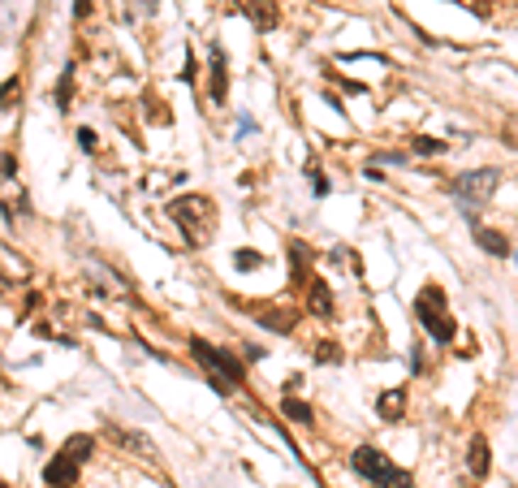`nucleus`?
I'll return each mask as SVG.
<instances>
[{"mask_svg":"<svg viewBox=\"0 0 518 488\" xmlns=\"http://www.w3.org/2000/svg\"><path fill=\"white\" fill-rule=\"evenodd\" d=\"M190 354L207 367V381H212V389L216 394H238L242 389V381H246V363L238 359V354H229V350H221V346H212V342H203V337H190Z\"/></svg>","mask_w":518,"mask_h":488,"instance_id":"obj_1","label":"nucleus"},{"mask_svg":"<svg viewBox=\"0 0 518 488\" xmlns=\"http://www.w3.org/2000/svg\"><path fill=\"white\" fill-rule=\"evenodd\" d=\"M169 216L182 225V234H186V246H207L212 242V234H216V207H212V199L207 195H182V199H173L169 203Z\"/></svg>","mask_w":518,"mask_h":488,"instance_id":"obj_2","label":"nucleus"},{"mask_svg":"<svg viewBox=\"0 0 518 488\" xmlns=\"http://www.w3.org/2000/svg\"><path fill=\"white\" fill-rule=\"evenodd\" d=\"M414 320H419L424 329L432 333L436 346H453L458 320L445 311V290H441V286H424V290H419V298H414Z\"/></svg>","mask_w":518,"mask_h":488,"instance_id":"obj_3","label":"nucleus"},{"mask_svg":"<svg viewBox=\"0 0 518 488\" xmlns=\"http://www.w3.org/2000/svg\"><path fill=\"white\" fill-rule=\"evenodd\" d=\"M497 186H501V169H471V173H462L449 190H453V199H458V207H462V216H466V221H480V207L497 195Z\"/></svg>","mask_w":518,"mask_h":488,"instance_id":"obj_4","label":"nucleus"},{"mask_svg":"<svg viewBox=\"0 0 518 488\" xmlns=\"http://www.w3.org/2000/svg\"><path fill=\"white\" fill-rule=\"evenodd\" d=\"M350 467L368 479V484H380V488H414L410 471L393 467V462L385 458V450H376V445H358V450L350 454Z\"/></svg>","mask_w":518,"mask_h":488,"instance_id":"obj_5","label":"nucleus"},{"mask_svg":"<svg viewBox=\"0 0 518 488\" xmlns=\"http://www.w3.org/2000/svg\"><path fill=\"white\" fill-rule=\"evenodd\" d=\"M78 471H82V462L70 458L65 450H57V454L48 458V467H43V484L48 488H74L78 484Z\"/></svg>","mask_w":518,"mask_h":488,"instance_id":"obj_6","label":"nucleus"},{"mask_svg":"<svg viewBox=\"0 0 518 488\" xmlns=\"http://www.w3.org/2000/svg\"><path fill=\"white\" fill-rule=\"evenodd\" d=\"M207 70H212V104L225 108V95H229V65H225V48H221V43L207 48Z\"/></svg>","mask_w":518,"mask_h":488,"instance_id":"obj_7","label":"nucleus"},{"mask_svg":"<svg viewBox=\"0 0 518 488\" xmlns=\"http://www.w3.org/2000/svg\"><path fill=\"white\" fill-rule=\"evenodd\" d=\"M333 307H337V303H333V290H329V281L311 277V281H307V311L316 315V320H333V315H337Z\"/></svg>","mask_w":518,"mask_h":488,"instance_id":"obj_8","label":"nucleus"},{"mask_svg":"<svg viewBox=\"0 0 518 488\" xmlns=\"http://www.w3.org/2000/svg\"><path fill=\"white\" fill-rule=\"evenodd\" d=\"M250 315L272 333H294L298 329V311H290V307H255Z\"/></svg>","mask_w":518,"mask_h":488,"instance_id":"obj_9","label":"nucleus"},{"mask_svg":"<svg viewBox=\"0 0 518 488\" xmlns=\"http://www.w3.org/2000/svg\"><path fill=\"white\" fill-rule=\"evenodd\" d=\"M311 281V246L307 242H290V286H307Z\"/></svg>","mask_w":518,"mask_h":488,"instance_id":"obj_10","label":"nucleus"},{"mask_svg":"<svg viewBox=\"0 0 518 488\" xmlns=\"http://www.w3.org/2000/svg\"><path fill=\"white\" fill-rule=\"evenodd\" d=\"M246 18H250L259 31H277L281 9H277V0H246Z\"/></svg>","mask_w":518,"mask_h":488,"instance_id":"obj_11","label":"nucleus"},{"mask_svg":"<svg viewBox=\"0 0 518 488\" xmlns=\"http://www.w3.org/2000/svg\"><path fill=\"white\" fill-rule=\"evenodd\" d=\"M471 229H475V242H480V251H484V255H497V259H505V255H509V238H505L501 229H488V225H480V221H475Z\"/></svg>","mask_w":518,"mask_h":488,"instance_id":"obj_12","label":"nucleus"},{"mask_svg":"<svg viewBox=\"0 0 518 488\" xmlns=\"http://www.w3.org/2000/svg\"><path fill=\"white\" fill-rule=\"evenodd\" d=\"M109 437L117 441V445H126L130 454H155V445H151V437H143V432H130V428H117V423H109Z\"/></svg>","mask_w":518,"mask_h":488,"instance_id":"obj_13","label":"nucleus"},{"mask_svg":"<svg viewBox=\"0 0 518 488\" xmlns=\"http://www.w3.org/2000/svg\"><path fill=\"white\" fill-rule=\"evenodd\" d=\"M376 415H380L385 423H397V419L406 415V389H385V394L376 398Z\"/></svg>","mask_w":518,"mask_h":488,"instance_id":"obj_14","label":"nucleus"},{"mask_svg":"<svg viewBox=\"0 0 518 488\" xmlns=\"http://www.w3.org/2000/svg\"><path fill=\"white\" fill-rule=\"evenodd\" d=\"M466 467H471V475H475V479H484V475H488L492 454H488V441H484V437H471V445H466Z\"/></svg>","mask_w":518,"mask_h":488,"instance_id":"obj_15","label":"nucleus"},{"mask_svg":"<svg viewBox=\"0 0 518 488\" xmlns=\"http://www.w3.org/2000/svg\"><path fill=\"white\" fill-rule=\"evenodd\" d=\"M281 415H285V419H294V423H302V428H307V423H316V411H311L302 398H294V394H285V398H281Z\"/></svg>","mask_w":518,"mask_h":488,"instance_id":"obj_16","label":"nucleus"},{"mask_svg":"<svg viewBox=\"0 0 518 488\" xmlns=\"http://www.w3.org/2000/svg\"><path fill=\"white\" fill-rule=\"evenodd\" d=\"M61 450H65L70 458H78V462H87V458H91V450H95V437H87V432H74V437H70V441H65Z\"/></svg>","mask_w":518,"mask_h":488,"instance_id":"obj_17","label":"nucleus"},{"mask_svg":"<svg viewBox=\"0 0 518 488\" xmlns=\"http://www.w3.org/2000/svg\"><path fill=\"white\" fill-rule=\"evenodd\" d=\"M70 99H74V65H65L61 78H57V108H61V113H70V108H74Z\"/></svg>","mask_w":518,"mask_h":488,"instance_id":"obj_18","label":"nucleus"},{"mask_svg":"<svg viewBox=\"0 0 518 488\" xmlns=\"http://www.w3.org/2000/svg\"><path fill=\"white\" fill-rule=\"evenodd\" d=\"M233 268H238V273H255V268H264V251H250V246L233 251Z\"/></svg>","mask_w":518,"mask_h":488,"instance_id":"obj_19","label":"nucleus"},{"mask_svg":"<svg viewBox=\"0 0 518 488\" xmlns=\"http://www.w3.org/2000/svg\"><path fill=\"white\" fill-rule=\"evenodd\" d=\"M410 147H414V156H445L449 151V143L445 139H432V134H419Z\"/></svg>","mask_w":518,"mask_h":488,"instance_id":"obj_20","label":"nucleus"},{"mask_svg":"<svg viewBox=\"0 0 518 488\" xmlns=\"http://www.w3.org/2000/svg\"><path fill=\"white\" fill-rule=\"evenodd\" d=\"M13 99H22V78H5L0 82V108H13Z\"/></svg>","mask_w":518,"mask_h":488,"instance_id":"obj_21","label":"nucleus"},{"mask_svg":"<svg viewBox=\"0 0 518 488\" xmlns=\"http://www.w3.org/2000/svg\"><path fill=\"white\" fill-rule=\"evenodd\" d=\"M311 354H316V363H341L346 359L337 342H316V350H311Z\"/></svg>","mask_w":518,"mask_h":488,"instance_id":"obj_22","label":"nucleus"},{"mask_svg":"<svg viewBox=\"0 0 518 488\" xmlns=\"http://www.w3.org/2000/svg\"><path fill=\"white\" fill-rule=\"evenodd\" d=\"M74 139H78V147H82L87 156H91V151H99V134H95L91 126H78V130H74Z\"/></svg>","mask_w":518,"mask_h":488,"instance_id":"obj_23","label":"nucleus"},{"mask_svg":"<svg viewBox=\"0 0 518 488\" xmlns=\"http://www.w3.org/2000/svg\"><path fill=\"white\" fill-rule=\"evenodd\" d=\"M0 178H18V156L13 151H0Z\"/></svg>","mask_w":518,"mask_h":488,"instance_id":"obj_24","label":"nucleus"},{"mask_svg":"<svg viewBox=\"0 0 518 488\" xmlns=\"http://www.w3.org/2000/svg\"><path fill=\"white\" fill-rule=\"evenodd\" d=\"M376 165H406V151H376Z\"/></svg>","mask_w":518,"mask_h":488,"instance_id":"obj_25","label":"nucleus"},{"mask_svg":"<svg viewBox=\"0 0 518 488\" xmlns=\"http://www.w3.org/2000/svg\"><path fill=\"white\" fill-rule=\"evenodd\" d=\"M91 13H95V0H74V22H82Z\"/></svg>","mask_w":518,"mask_h":488,"instance_id":"obj_26","label":"nucleus"},{"mask_svg":"<svg viewBox=\"0 0 518 488\" xmlns=\"http://www.w3.org/2000/svg\"><path fill=\"white\" fill-rule=\"evenodd\" d=\"M194 74H199V61L186 52V65H182V74H177V78H182V82H194Z\"/></svg>","mask_w":518,"mask_h":488,"instance_id":"obj_27","label":"nucleus"},{"mask_svg":"<svg viewBox=\"0 0 518 488\" xmlns=\"http://www.w3.org/2000/svg\"><path fill=\"white\" fill-rule=\"evenodd\" d=\"M410 372H424V346L410 350Z\"/></svg>","mask_w":518,"mask_h":488,"instance_id":"obj_28","label":"nucleus"},{"mask_svg":"<svg viewBox=\"0 0 518 488\" xmlns=\"http://www.w3.org/2000/svg\"><path fill=\"white\" fill-rule=\"evenodd\" d=\"M311 190L324 199V195H329V178H320V173H316V178H311Z\"/></svg>","mask_w":518,"mask_h":488,"instance_id":"obj_29","label":"nucleus"},{"mask_svg":"<svg viewBox=\"0 0 518 488\" xmlns=\"http://www.w3.org/2000/svg\"><path fill=\"white\" fill-rule=\"evenodd\" d=\"M155 5H160V0H138V9H143V13H155Z\"/></svg>","mask_w":518,"mask_h":488,"instance_id":"obj_30","label":"nucleus"},{"mask_svg":"<svg viewBox=\"0 0 518 488\" xmlns=\"http://www.w3.org/2000/svg\"><path fill=\"white\" fill-rule=\"evenodd\" d=\"M0 488H9V484H5V479H0Z\"/></svg>","mask_w":518,"mask_h":488,"instance_id":"obj_31","label":"nucleus"}]
</instances>
